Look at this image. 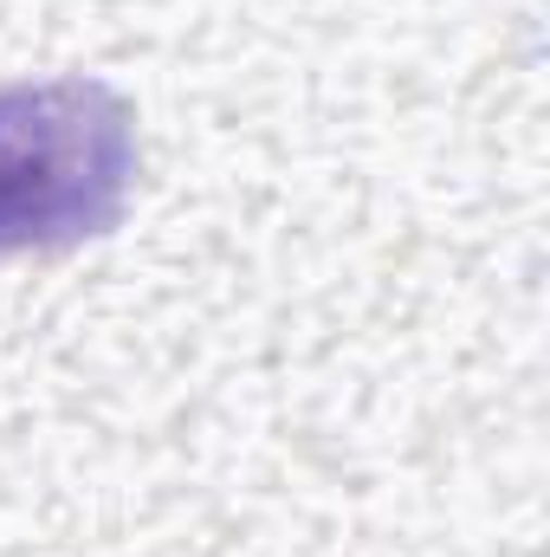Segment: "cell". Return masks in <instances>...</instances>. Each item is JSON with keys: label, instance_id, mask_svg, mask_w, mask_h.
<instances>
[{"label": "cell", "instance_id": "1", "mask_svg": "<svg viewBox=\"0 0 550 557\" xmlns=\"http://www.w3.org/2000/svg\"><path fill=\"white\" fill-rule=\"evenodd\" d=\"M137 117L98 78L0 91V253H52L124 221Z\"/></svg>", "mask_w": 550, "mask_h": 557}]
</instances>
